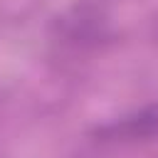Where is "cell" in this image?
<instances>
[{"label": "cell", "instance_id": "1", "mask_svg": "<svg viewBox=\"0 0 158 158\" xmlns=\"http://www.w3.org/2000/svg\"><path fill=\"white\" fill-rule=\"evenodd\" d=\"M109 35V22L96 2H77L54 22L52 40L67 49H91Z\"/></svg>", "mask_w": 158, "mask_h": 158}, {"label": "cell", "instance_id": "2", "mask_svg": "<svg viewBox=\"0 0 158 158\" xmlns=\"http://www.w3.org/2000/svg\"><path fill=\"white\" fill-rule=\"evenodd\" d=\"M94 136L99 141H116V143H136V141L158 138V104H148L116 121H109L99 126Z\"/></svg>", "mask_w": 158, "mask_h": 158}]
</instances>
